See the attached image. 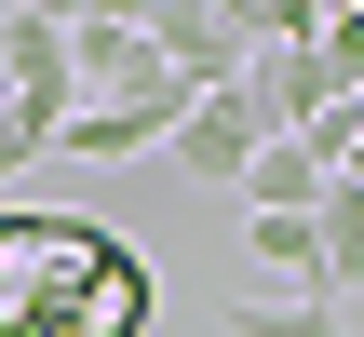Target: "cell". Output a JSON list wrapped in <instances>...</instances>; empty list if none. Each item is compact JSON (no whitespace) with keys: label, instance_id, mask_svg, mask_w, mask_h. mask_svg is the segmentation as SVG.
Instances as JSON below:
<instances>
[{"label":"cell","instance_id":"3","mask_svg":"<svg viewBox=\"0 0 364 337\" xmlns=\"http://www.w3.org/2000/svg\"><path fill=\"white\" fill-rule=\"evenodd\" d=\"M0 68H14V108H41L54 135L81 122V68H68V14H0Z\"/></svg>","mask_w":364,"mask_h":337},{"label":"cell","instance_id":"5","mask_svg":"<svg viewBox=\"0 0 364 337\" xmlns=\"http://www.w3.org/2000/svg\"><path fill=\"white\" fill-rule=\"evenodd\" d=\"M68 68H81V95H95V108H122V95L176 81V68L149 54V14H68Z\"/></svg>","mask_w":364,"mask_h":337},{"label":"cell","instance_id":"8","mask_svg":"<svg viewBox=\"0 0 364 337\" xmlns=\"http://www.w3.org/2000/svg\"><path fill=\"white\" fill-rule=\"evenodd\" d=\"M230 337H351V311H324V297H230Z\"/></svg>","mask_w":364,"mask_h":337},{"label":"cell","instance_id":"2","mask_svg":"<svg viewBox=\"0 0 364 337\" xmlns=\"http://www.w3.org/2000/svg\"><path fill=\"white\" fill-rule=\"evenodd\" d=\"M149 54H162L189 95H230V81L257 68V27H243V14H216V0H176V14H149Z\"/></svg>","mask_w":364,"mask_h":337},{"label":"cell","instance_id":"9","mask_svg":"<svg viewBox=\"0 0 364 337\" xmlns=\"http://www.w3.org/2000/svg\"><path fill=\"white\" fill-rule=\"evenodd\" d=\"M27 162H54V122H41V108H14V95H0V189H14V176H27Z\"/></svg>","mask_w":364,"mask_h":337},{"label":"cell","instance_id":"4","mask_svg":"<svg viewBox=\"0 0 364 337\" xmlns=\"http://www.w3.org/2000/svg\"><path fill=\"white\" fill-rule=\"evenodd\" d=\"M257 149H270V135H257L243 81H230V95H189V122H176V176H189V189H230V203H243Z\"/></svg>","mask_w":364,"mask_h":337},{"label":"cell","instance_id":"7","mask_svg":"<svg viewBox=\"0 0 364 337\" xmlns=\"http://www.w3.org/2000/svg\"><path fill=\"white\" fill-rule=\"evenodd\" d=\"M324 189H338V162H324L311 135H270V149H257V176H243V216H311Z\"/></svg>","mask_w":364,"mask_h":337},{"label":"cell","instance_id":"6","mask_svg":"<svg viewBox=\"0 0 364 337\" xmlns=\"http://www.w3.org/2000/svg\"><path fill=\"white\" fill-rule=\"evenodd\" d=\"M176 122H189V81H149V95H122V108H81L54 149H68V162H135V149H176Z\"/></svg>","mask_w":364,"mask_h":337},{"label":"cell","instance_id":"1","mask_svg":"<svg viewBox=\"0 0 364 337\" xmlns=\"http://www.w3.org/2000/svg\"><path fill=\"white\" fill-rule=\"evenodd\" d=\"M149 257L68 203H0V337H149Z\"/></svg>","mask_w":364,"mask_h":337}]
</instances>
